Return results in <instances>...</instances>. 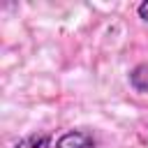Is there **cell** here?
I'll list each match as a JSON object with an SVG mask.
<instances>
[{
    "label": "cell",
    "mask_w": 148,
    "mask_h": 148,
    "mask_svg": "<svg viewBox=\"0 0 148 148\" xmlns=\"http://www.w3.org/2000/svg\"><path fill=\"white\" fill-rule=\"evenodd\" d=\"M56 148H97V143H95V139L88 132L72 130V132H65L56 141Z\"/></svg>",
    "instance_id": "6da1fadb"
},
{
    "label": "cell",
    "mask_w": 148,
    "mask_h": 148,
    "mask_svg": "<svg viewBox=\"0 0 148 148\" xmlns=\"http://www.w3.org/2000/svg\"><path fill=\"white\" fill-rule=\"evenodd\" d=\"M130 83L134 90L139 92H148V65H136L132 72H130Z\"/></svg>",
    "instance_id": "7a4b0ae2"
},
{
    "label": "cell",
    "mask_w": 148,
    "mask_h": 148,
    "mask_svg": "<svg viewBox=\"0 0 148 148\" xmlns=\"http://www.w3.org/2000/svg\"><path fill=\"white\" fill-rule=\"evenodd\" d=\"M139 16H141V18H143V21L148 23V0L139 5Z\"/></svg>",
    "instance_id": "277c9868"
},
{
    "label": "cell",
    "mask_w": 148,
    "mask_h": 148,
    "mask_svg": "<svg viewBox=\"0 0 148 148\" xmlns=\"http://www.w3.org/2000/svg\"><path fill=\"white\" fill-rule=\"evenodd\" d=\"M14 148H51V136H49V134H42V132L28 134V136L21 139Z\"/></svg>",
    "instance_id": "3957f363"
}]
</instances>
